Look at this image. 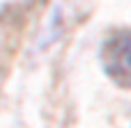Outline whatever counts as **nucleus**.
<instances>
[{
	"instance_id": "obj_1",
	"label": "nucleus",
	"mask_w": 131,
	"mask_h": 128,
	"mask_svg": "<svg viewBox=\"0 0 131 128\" xmlns=\"http://www.w3.org/2000/svg\"><path fill=\"white\" fill-rule=\"evenodd\" d=\"M106 73L122 87H131V32L120 30L111 34L101 50Z\"/></svg>"
}]
</instances>
